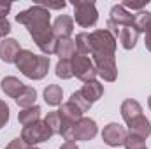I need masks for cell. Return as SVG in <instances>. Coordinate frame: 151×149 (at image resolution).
<instances>
[{
	"instance_id": "6da1fadb",
	"label": "cell",
	"mask_w": 151,
	"mask_h": 149,
	"mask_svg": "<svg viewBox=\"0 0 151 149\" xmlns=\"http://www.w3.org/2000/svg\"><path fill=\"white\" fill-rule=\"evenodd\" d=\"M18 69L30 79H40L44 77L49 67V58L47 56H35L30 51H19L16 58Z\"/></svg>"
},
{
	"instance_id": "2e32d148",
	"label": "cell",
	"mask_w": 151,
	"mask_h": 149,
	"mask_svg": "<svg viewBox=\"0 0 151 149\" xmlns=\"http://www.w3.org/2000/svg\"><path fill=\"white\" fill-rule=\"evenodd\" d=\"M76 40H70V39H60L56 42V49L55 53L60 54L62 60H69L70 56H76Z\"/></svg>"
},
{
	"instance_id": "7a4b0ae2",
	"label": "cell",
	"mask_w": 151,
	"mask_h": 149,
	"mask_svg": "<svg viewBox=\"0 0 151 149\" xmlns=\"http://www.w3.org/2000/svg\"><path fill=\"white\" fill-rule=\"evenodd\" d=\"M16 21L28 27V30L32 28H40V27H46L49 25V11L44 9L42 5H34L23 12H19L16 16Z\"/></svg>"
},
{
	"instance_id": "8992f818",
	"label": "cell",
	"mask_w": 151,
	"mask_h": 149,
	"mask_svg": "<svg viewBox=\"0 0 151 149\" xmlns=\"http://www.w3.org/2000/svg\"><path fill=\"white\" fill-rule=\"evenodd\" d=\"M51 130L47 128L46 123H40V121H35L28 126L23 128V135L21 139L27 142V144H37V142H44L51 137Z\"/></svg>"
},
{
	"instance_id": "5b68a950",
	"label": "cell",
	"mask_w": 151,
	"mask_h": 149,
	"mask_svg": "<svg viewBox=\"0 0 151 149\" xmlns=\"http://www.w3.org/2000/svg\"><path fill=\"white\" fill-rule=\"evenodd\" d=\"M74 18L76 23L88 28L93 27L99 19V12L93 2H83V0H76L74 2Z\"/></svg>"
},
{
	"instance_id": "d590c367",
	"label": "cell",
	"mask_w": 151,
	"mask_h": 149,
	"mask_svg": "<svg viewBox=\"0 0 151 149\" xmlns=\"http://www.w3.org/2000/svg\"><path fill=\"white\" fill-rule=\"evenodd\" d=\"M150 109H151V97H150Z\"/></svg>"
},
{
	"instance_id": "8d00e7d4",
	"label": "cell",
	"mask_w": 151,
	"mask_h": 149,
	"mask_svg": "<svg viewBox=\"0 0 151 149\" xmlns=\"http://www.w3.org/2000/svg\"><path fill=\"white\" fill-rule=\"evenodd\" d=\"M28 149H35V148H28Z\"/></svg>"
},
{
	"instance_id": "44dd1931",
	"label": "cell",
	"mask_w": 151,
	"mask_h": 149,
	"mask_svg": "<svg viewBox=\"0 0 151 149\" xmlns=\"http://www.w3.org/2000/svg\"><path fill=\"white\" fill-rule=\"evenodd\" d=\"M35 97H37L35 90H34V88H28V86H25V88H23V91L18 95L16 102H18L21 107L28 109V107H32V105H34V102H35Z\"/></svg>"
},
{
	"instance_id": "1f68e13d",
	"label": "cell",
	"mask_w": 151,
	"mask_h": 149,
	"mask_svg": "<svg viewBox=\"0 0 151 149\" xmlns=\"http://www.w3.org/2000/svg\"><path fill=\"white\" fill-rule=\"evenodd\" d=\"M11 4H5V2H0V18H5V14L11 11Z\"/></svg>"
},
{
	"instance_id": "484cf974",
	"label": "cell",
	"mask_w": 151,
	"mask_h": 149,
	"mask_svg": "<svg viewBox=\"0 0 151 149\" xmlns=\"http://www.w3.org/2000/svg\"><path fill=\"white\" fill-rule=\"evenodd\" d=\"M125 146H127V149H146L144 140H142L141 137H137V135H130V137H127Z\"/></svg>"
},
{
	"instance_id": "9a60e30c",
	"label": "cell",
	"mask_w": 151,
	"mask_h": 149,
	"mask_svg": "<svg viewBox=\"0 0 151 149\" xmlns=\"http://www.w3.org/2000/svg\"><path fill=\"white\" fill-rule=\"evenodd\" d=\"M79 93L90 102V104H93L95 100H99L100 98V95L104 93V88L97 82V81H91V82H86L81 90H79Z\"/></svg>"
},
{
	"instance_id": "d6a6232c",
	"label": "cell",
	"mask_w": 151,
	"mask_h": 149,
	"mask_svg": "<svg viewBox=\"0 0 151 149\" xmlns=\"http://www.w3.org/2000/svg\"><path fill=\"white\" fill-rule=\"evenodd\" d=\"M60 149H77V146H76V142H65Z\"/></svg>"
},
{
	"instance_id": "4316f807",
	"label": "cell",
	"mask_w": 151,
	"mask_h": 149,
	"mask_svg": "<svg viewBox=\"0 0 151 149\" xmlns=\"http://www.w3.org/2000/svg\"><path fill=\"white\" fill-rule=\"evenodd\" d=\"M7 119H9V107L0 100V128L7 123Z\"/></svg>"
},
{
	"instance_id": "83f0119b",
	"label": "cell",
	"mask_w": 151,
	"mask_h": 149,
	"mask_svg": "<svg viewBox=\"0 0 151 149\" xmlns=\"http://www.w3.org/2000/svg\"><path fill=\"white\" fill-rule=\"evenodd\" d=\"M146 4H148V0H142V2H132V0H128V2H123L121 5H123L125 9H127V7H128V9H142Z\"/></svg>"
},
{
	"instance_id": "7c38bea8",
	"label": "cell",
	"mask_w": 151,
	"mask_h": 149,
	"mask_svg": "<svg viewBox=\"0 0 151 149\" xmlns=\"http://www.w3.org/2000/svg\"><path fill=\"white\" fill-rule=\"evenodd\" d=\"M111 21L119 27H134V16L119 4L111 9Z\"/></svg>"
},
{
	"instance_id": "e575fe53",
	"label": "cell",
	"mask_w": 151,
	"mask_h": 149,
	"mask_svg": "<svg viewBox=\"0 0 151 149\" xmlns=\"http://www.w3.org/2000/svg\"><path fill=\"white\" fill-rule=\"evenodd\" d=\"M148 34H151V25H150V30H148Z\"/></svg>"
},
{
	"instance_id": "74e56055",
	"label": "cell",
	"mask_w": 151,
	"mask_h": 149,
	"mask_svg": "<svg viewBox=\"0 0 151 149\" xmlns=\"http://www.w3.org/2000/svg\"><path fill=\"white\" fill-rule=\"evenodd\" d=\"M7 149H9V148H7Z\"/></svg>"
},
{
	"instance_id": "4fadbf2b",
	"label": "cell",
	"mask_w": 151,
	"mask_h": 149,
	"mask_svg": "<svg viewBox=\"0 0 151 149\" xmlns=\"http://www.w3.org/2000/svg\"><path fill=\"white\" fill-rule=\"evenodd\" d=\"M128 126H130L132 135H137V137H141V139H146V137L151 133L150 121H148L142 114L137 116V117H134L132 121H128Z\"/></svg>"
},
{
	"instance_id": "cb8c5ba5",
	"label": "cell",
	"mask_w": 151,
	"mask_h": 149,
	"mask_svg": "<svg viewBox=\"0 0 151 149\" xmlns=\"http://www.w3.org/2000/svg\"><path fill=\"white\" fill-rule=\"evenodd\" d=\"M76 47L79 49V54H83V56L90 54V53H91V42H90V34H86V32L79 34V35L76 37Z\"/></svg>"
},
{
	"instance_id": "ac0fdd59",
	"label": "cell",
	"mask_w": 151,
	"mask_h": 149,
	"mask_svg": "<svg viewBox=\"0 0 151 149\" xmlns=\"http://www.w3.org/2000/svg\"><path fill=\"white\" fill-rule=\"evenodd\" d=\"M141 105L135 102V100H125L123 102V105H121V116H123V119L128 123V121H132L134 117H137V116H141Z\"/></svg>"
},
{
	"instance_id": "d6986e66",
	"label": "cell",
	"mask_w": 151,
	"mask_h": 149,
	"mask_svg": "<svg viewBox=\"0 0 151 149\" xmlns=\"http://www.w3.org/2000/svg\"><path fill=\"white\" fill-rule=\"evenodd\" d=\"M151 25V12L148 11H139L134 16V27L137 32H148Z\"/></svg>"
},
{
	"instance_id": "8fae6325",
	"label": "cell",
	"mask_w": 151,
	"mask_h": 149,
	"mask_svg": "<svg viewBox=\"0 0 151 149\" xmlns=\"http://www.w3.org/2000/svg\"><path fill=\"white\" fill-rule=\"evenodd\" d=\"M72 30H74V23H72V19L69 16L56 18V21L53 25V34H55V37L58 40L60 39H69V35L72 34Z\"/></svg>"
},
{
	"instance_id": "7402d4cb",
	"label": "cell",
	"mask_w": 151,
	"mask_h": 149,
	"mask_svg": "<svg viewBox=\"0 0 151 149\" xmlns=\"http://www.w3.org/2000/svg\"><path fill=\"white\" fill-rule=\"evenodd\" d=\"M39 114H40V109H39L37 105H32V107L25 109L23 112H19V123L25 125V126H28V125H32V123L37 121Z\"/></svg>"
},
{
	"instance_id": "30bf717a",
	"label": "cell",
	"mask_w": 151,
	"mask_h": 149,
	"mask_svg": "<svg viewBox=\"0 0 151 149\" xmlns=\"http://www.w3.org/2000/svg\"><path fill=\"white\" fill-rule=\"evenodd\" d=\"M19 44L14 40V39H5L0 42V58L7 63L11 62H16L18 54H19Z\"/></svg>"
},
{
	"instance_id": "603a6c76",
	"label": "cell",
	"mask_w": 151,
	"mask_h": 149,
	"mask_svg": "<svg viewBox=\"0 0 151 149\" xmlns=\"http://www.w3.org/2000/svg\"><path fill=\"white\" fill-rule=\"evenodd\" d=\"M44 123L47 125V128L51 130V133H62V126H63V123H62V117H60V112L58 111L56 112H49Z\"/></svg>"
},
{
	"instance_id": "f546056e",
	"label": "cell",
	"mask_w": 151,
	"mask_h": 149,
	"mask_svg": "<svg viewBox=\"0 0 151 149\" xmlns=\"http://www.w3.org/2000/svg\"><path fill=\"white\" fill-rule=\"evenodd\" d=\"M39 5H42L44 9L47 7V11L49 9H63L65 7V2H47V4H39Z\"/></svg>"
},
{
	"instance_id": "5bb4252c",
	"label": "cell",
	"mask_w": 151,
	"mask_h": 149,
	"mask_svg": "<svg viewBox=\"0 0 151 149\" xmlns=\"http://www.w3.org/2000/svg\"><path fill=\"white\" fill-rule=\"evenodd\" d=\"M118 37H119V42H121V46L125 49H132L135 46V42H137L139 32L135 30V27H121Z\"/></svg>"
},
{
	"instance_id": "d4e9b609",
	"label": "cell",
	"mask_w": 151,
	"mask_h": 149,
	"mask_svg": "<svg viewBox=\"0 0 151 149\" xmlns=\"http://www.w3.org/2000/svg\"><path fill=\"white\" fill-rule=\"evenodd\" d=\"M56 75L62 77V79L72 77V75H74V72H72V62H69V60H60L58 65H56Z\"/></svg>"
},
{
	"instance_id": "836d02e7",
	"label": "cell",
	"mask_w": 151,
	"mask_h": 149,
	"mask_svg": "<svg viewBox=\"0 0 151 149\" xmlns=\"http://www.w3.org/2000/svg\"><path fill=\"white\" fill-rule=\"evenodd\" d=\"M146 47L151 51V34H148V35H146Z\"/></svg>"
},
{
	"instance_id": "52a82bcc",
	"label": "cell",
	"mask_w": 151,
	"mask_h": 149,
	"mask_svg": "<svg viewBox=\"0 0 151 149\" xmlns=\"http://www.w3.org/2000/svg\"><path fill=\"white\" fill-rule=\"evenodd\" d=\"M72 72H74L81 81H86V82H91L97 75V69L95 65L91 63V60L88 56H83V54H77L72 60Z\"/></svg>"
},
{
	"instance_id": "f1b7e54d",
	"label": "cell",
	"mask_w": 151,
	"mask_h": 149,
	"mask_svg": "<svg viewBox=\"0 0 151 149\" xmlns=\"http://www.w3.org/2000/svg\"><path fill=\"white\" fill-rule=\"evenodd\" d=\"M11 32V25L7 21V18H0V37H5Z\"/></svg>"
},
{
	"instance_id": "4dcf8cb0",
	"label": "cell",
	"mask_w": 151,
	"mask_h": 149,
	"mask_svg": "<svg viewBox=\"0 0 151 149\" xmlns=\"http://www.w3.org/2000/svg\"><path fill=\"white\" fill-rule=\"evenodd\" d=\"M9 149H27L25 148V140H23V139H14V140L9 144Z\"/></svg>"
},
{
	"instance_id": "277c9868",
	"label": "cell",
	"mask_w": 151,
	"mask_h": 149,
	"mask_svg": "<svg viewBox=\"0 0 151 149\" xmlns=\"http://www.w3.org/2000/svg\"><path fill=\"white\" fill-rule=\"evenodd\" d=\"M91 54H114L116 40L109 30H95L90 34Z\"/></svg>"
},
{
	"instance_id": "ba28073f",
	"label": "cell",
	"mask_w": 151,
	"mask_h": 149,
	"mask_svg": "<svg viewBox=\"0 0 151 149\" xmlns=\"http://www.w3.org/2000/svg\"><path fill=\"white\" fill-rule=\"evenodd\" d=\"M97 70L106 81L116 79V65H114V54H93Z\"/></svg>"
},
{
	"instance_id": "ffe728a7",
	"label": "cell",
	"mask_w": 151,
	"mask_h": 149,
	"mask_svg": "<svg viewBox=\"0 0 151 149\" xmlns=\"http://www.w3.org/2000/svg\"><path fill=\"white\" fill-rule=\"evenodd\" d=\"M44 100H46V104H49V105H58V104H62V88L56 86V84L47 86L46 91H44Z\"/></svg>"
},
{
	"instance_id": "3957f363",
	"label": "cell",
	"mask_w": 151,
	"mask_h": 149,
	"mask_svg": "<svg viewBox=\"0 0 151 149\" xmlns=\"http://www.w3.org/2000/svg\"><path fill=\"white\" fill-rule=\"evenodd\" d=\"M95 133H97L95 121L88 119V117H81L70 130H67L63 133V137L67 142H74V140H90L95 137Z\"/></svg>"
},
{
	"instance_id": "e0dca14e",
	"label": "cell",
	"mask_w": 151,
	"mask_h": 149,
	"mask_svg": "<svg viewBox=\"0 0 151 149\" xmlns=\"http://www.w3.org/2000/svg\"><path fill=\"white\" fill-rule=\"evenodd\" d=\"M23 82L19 81V79H16V77H5L4 81H2V90L5 91V95H9V97H14V98H18V95L23 91Z\"/></svg>"
},
{
	"instance_id": "9c48e42d",
	"label": "cell",
	"mask_w": 151,
	"mask_h": 149,
	"mask_svg": "<svg viewBox=\"0 0 151 149\" xmlns=\"http://www.w3.org/2000/svg\"><path fill=\"white\" fill-rule=\"evenodd\" d=\"M102 139H104L106 144H109V146H121V144H125V140H127V132L123 130V126H119V125H116V123H111V125H107V126L104 128Z\"/></svg>"
}]
</instances>
